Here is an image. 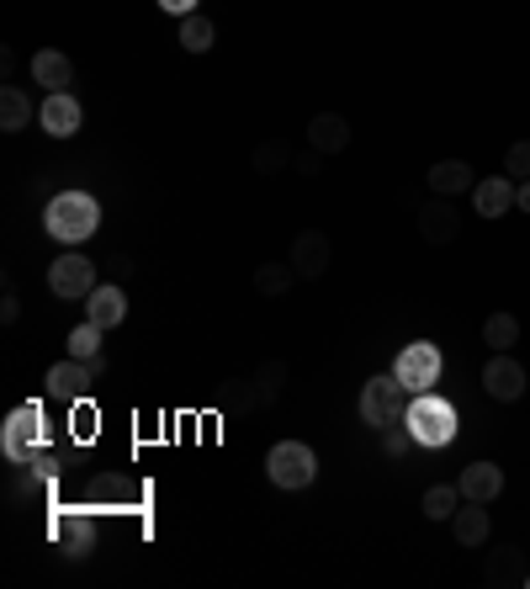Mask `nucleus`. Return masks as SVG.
I'll list each match as a JSON object with an SVG mask.
<instances>
[{
  "mask_svg": "<svg viewBox=\"0 0 530 589\" xmlns=\"http://www.w3.org/2000/svg\"><path fill=\"white\" fill-rule=\"evenodd\" d=\"M43 229L59 239V244H86L96 229H101V203L90 192H59L54 203L43 207Z\"/></svg>",
  "mask_w": 530,
  "mask_h": 589,
  "instance_id": "f257e3e1",
  "label": "nucleus"
},
{
  "mask_svg": "<svg viewBox=\"0 0 530 589\" xmlns=\"http://www.w3.org/2000/svg\"><path fill=\"white\" fill-rule=\"evenodd\" d=\"M404 425H409L413 446H430V451H441V446L456 441V404L451 399H441L435 388L430 393H413L409 399V414H404Z\"/></svg>",
  "mask_w": 530,
  "mask_h": 589,
  "instance_id": "f03ea898",
  "label": "nucleus"
},
{
  "mask_svg": "<svg viewBox=\"0 0 530 589\" xmlns=\"http://www.w3.org/2000/svg\"><path fill=\"white\" fill-rule=\"evenodd\" d=\"M409 388L398 383L393 372L387 378H372V383L361 388V399H355V410H361V425H372V430H387V425H404V414H409Z\"/></svg>",
  "mask_w": 530,
  "mask_h": 589,
  "instance_id": "7ed1b4c3",
  "label": "nucleus"
},
{
  "mask_svg": "<svg viewBox=\"0 0 530 589\" xmlns=\"http://www.w3.org/2000/svg\"><path fill=\"white\" fill-rule=\"evenodd\" d=\"M265 478H270L276 489H287V494L308 489V483L319 478V457H313V446L308 441H276L270 451H265Z\"/></svg>",
  "mask_w": 530,
  "mask_h": 589,
  "instance_id": "20e7f679",
  "label": "nucleus"
},
{
  "mask_svg": "<svg viewBox=\"0 0 530 589\" xmlns=\"http://www.w3.org/2000/svg\"><path fill=\"white\" fill-rule=\"evenodd\" d=\"M441 367H445V356L430 340H413V346H404V351L393 356V378L409 393H430V388L441 383Z\"/></svg>",
  "mask_w": 530,
  "mask_h": 589,
  "instance_id": "39448f33",
  "label": "nucleus"
},
{
  "mask_svg": "<svg viewBox=\"0 0 530 589\" xmlns=\"http://www.w3.org/2000/svg\"><path fill=\"white\" fill-rule=\"evenodd\" d=\"M0 451H5L11 462H32V457L43 451V410H37V404H22V410L0 425Z\"/></svg>",
  "mask_w": 530,
  "mask_h": 589,
  "instance_id": "423d86ee",
  "label": "nucleus"
},
{
  "mask_svg": "<svg viewBox=\"0 0 530 589\" xmlns=\"http://www.w3.org/2000/svg\"><path fill=\"white\" fill-rule=\"evenodd\" d=\"M101 282H96V265L90 255H59V261L48 265V293L64 297V303H86Z\"/></svg>",
  "mask_w": 530,
  "mask_h": 589,
  "instance_id": "0eeeda50",
  "label": "nucleus"
},
{
  "mask_svg": "<svg viewBox=\"0 0 530 589\" xmlns=\"http://www.w3.org/2000/svg\"><path fill=\"white\" fill-rule=\"evenodd\" d=\"M413 229L424 244H456L462 239V212H456V197H430L424 207H413Z\"/></svg>",
  "mask_w": 530,
  "mask_h": 589,
  "instance_id": "6e6552de",
  "label": "nucleus"
},
{
  "mask_svg": "<svg viewBox=\"0 0 530 589\" xmlns=\"http://www.w3.org/2000/svg\"><path fill=\"white\" fill-rule=\"evenodd\" d=\"M48 399H59V404H86L90 399V383H96V367L90 361H80V356H64V361H54L48 367Z\"/></svg>",
  "mask_w": 530,
  "mask_h": 589,
  "instance_id": "1a4fd4ad",
  "label": "nucleus"
},
{
  "mask_svg": "<svg viewBox=\"0 0 530 589\" xmlns=\"http://www.w3.org/2000/svg\"><path fill=\"white\" fill-rule=\"evenodd\" d=\"M287 261H292V271L302 276V282H319V276H329L334 244H329L324 229H302V234L292 239V250H287Z\"/></svg>",
  "mask_w": 530,
  "mask_h": 589,
  "instance_id": "9d476101",
  "label": "nucleus"
},
{
  "mask_svg": "<svg viewBox=\"0 0 530 589\" xmlns=\"http://www.w3.org/2000/svg\"><path fill=\"white\" fill-rule=\"evenodd\" d=\"M526 367L515 361L509 351H494V361L483 367V393L488 399H499V404H515V399H526Z\"/></svg>",
  "mask_w": 530,
  "mask_h": 589,
  "instance_id": "9b49d317",
  "label": "nucleus"
},
{
  "mask_svg": "<svg viewBox=\"0 0 530 589\" xmlns=\"http://www.w3.org/2000/svg\"><path fill=\"white\" fill-rule=\"evenodd\" d=\"M86 122L80 112V101L69 96V90H48L43 96V107H37V128L48 133V139H75V128Z\"/></svg>",
  "mask_w": 530,
  "mask_h": 589,
  "instance_id": "f8f14e48",
  "label": "nucleus"
},
{
  "mask_svg": "<svg viewBox=\"0 0 530 589\" xmlns=\"http://www.w3.org/2000/svg\"><path fill=\"white\" fill-rule=\"evenodd\" d=\"M54 542H59L69 558H90V547H96V521H90L86 510H59L54 515Z\"/></svg>",
  "mask_w": 530,
  "mask_h": 589,
  "instance_id": "ddd939ff",
  "label": "nucleus"
},
{
  "mask_svg": "<svg viewBox=\"0 0 530 589\" xmlns=\"http://www.w3.org/2000/svg\"><path fill=\"white\" fill-rule=\"evenodd\" d=\"M515 192H520V181H509V176L477 181V186H472V212H477V218H504V212L515 207Z\"/></svg>",
  "mask_w": 530,
  "mask_h": 589,
  "instance_id": "4468645a",
  "label": "nucleus"
},
{
  "mask_svg": "<svg viewBox=\"0 0 530 589\" xmlns=\"http://www.w3.org/2000/svg\"><path fill=\"white\" fill-rule=\"evenodd\" d=\"M456 489H462V500L494 504L504 494V468H499V462H472V468H462Z\"/></svg>",
  "mask_w": 530,
  "mask_h": 589,
  "instance_id": "2eb2a0df",
  "label": "nucleus"
},
{
  "mask_svg": "<svg viewBox=\"0 0 530 589\" xmlns=\"http://www.w3.org/2000/svg\"><path fill=\"white\" fill-rule=\"evenodd\" d=\"M32 80L43 90H69L75 86V59L59 54V48H37L32 54Z\"/></svg>",
  "mask_w": 530,
  "mask_h": 589,
  "instance_id": "dca6fc26",
  "label": "nucleus"
},
{
  "mask_svg": "<svg viewBox=\"0 0 530 589\" xmlns=\"http://www.w3.org/2000/svg\"><path fill=\"white\" fill-rule=\"evenodd\" d=\"M86 319L101 329H118L122 319H128V293H122L118 282H107V287H96V293L86 297Z\"/></svg>",
  "mask_w": 530,
  "mask_h": 589,
  "instance_id": "f3484780",
  "label": "nucleus"
},
{
  "mask_svg": "<svg viewBox=\"0 0 530 589\" xmlns=\"http://www.w3.org/2000/svg\"><path fill=\"white\" fill-rule=\"evenodd\" d=\"M424 181H430V197H462V192L472 197V186H477L467 160H441V165H430Z\"/></svg>",
  "mask_w": 530,
  "mask_h": 589,
  "instance_id": "a211bd4d",
  "label": "nucleus"
},
{
  "mask_svg": "<svg viewBox=\"0 0 530 589\" xmlns=\"http://www.w3.org/2000/svg\"><path fill=\"white\" fill-rule=\"evenodd\" d=\"M308 149H319V154L351 149V122L340 118V112H319V118L308 122Z\"/></svg>",
  "mask_w": 530,
  "mask_h": 589,
  "instance_id": "6ab92c4d",
  "label": "nucleus"
},
{
  "mask_svg": "<svg viewBox=\"0 0 530 589\" xmlns=\"http://www.w3.org/2000/svg\"><path fill=\"white\" fill-rule=\"evenodd\" d=\"M451 531H456L462 547H483V542H488V504L462 500V510L451 515Z\"/></svg>",
  "mask_w": 530,
  "mask_h": 589,
  "instance_id": "aec40b11",
  "label": "nucleus"
},
{
  "mask_svg": "<svg viewBox=\"0 0 530 589\" xmlns=\"http://www.w3.org/2000/svg\"><path fill=\"white\" fill-rule=\"evenodd\" d=\"M32 122V96L22 86H0V133H22Z\"/></svg>",
  "mask_w": 530,
  "mask_h": 589,
  "instance_id": "412c9836",
  "label": "nucleus"
},
{
  "mask_svg": "<svg viewBox=\"0 0 530 589\" xmlns=\"http://www.w3.org/2000/svg\"><path fill=\"white\" fill-rule=\"evenodd\" d=\"M483 585H526V568H520V553H515V547H499L494 558L483 563Z\"/></svg>",
  "mask_w": 530,
  "mask_h": 589,
  "instance_id": "4be33fe9",
  "label": "nucleus"
},
{
  "mask_svg": "<svg viewBox=\"0 0 530 589\" xmlns=\"http://www.w3.org/2000/svg\"><path fill=\"white\" fill-rule=\"evenodd\" d=\"M483 340H488L494 351H515V346H520V319H515L509 308L488 314V319H483Z\"/></svg>",
  "mask_w": 530,
  "mask_h": 589,
  "instance_id": "5701e85b",
  "label": "nucleus"
},
{
  "mask_svg": "<svg viewBox=\"0 0 530 589\" xmlns=\"http://www.w3.org/2000/svg\"><path fill=\"white\" fill-rule=\"evenodd\" d=\"M297 282L292 261H265L261 271H255V293L261 297H287V287Z\"/></svg>",
  "mask_w": 530,
  "mask_h": 589,
  "instance_id": "b1692460",
  "label": "nucleus"
},
{
  "mask_svg": "<svg viewBox=\"0 0 530 589\" xmlns=\"http://www.w3.org/2000/svg\"><path fill=\"white\" fill-rule=\"evenodd\" d=\"M212 43H218V28L207 22L202 11H191V17H180V48H186V54H207Z\"/></svg>",
  "mask_w": 530,
  "mask_h": 589,
  "instance_id": "393cba45",
  "label": "nucleus"
},
{
  "mask_svg": "<svg viewBox=\"0 0 530 589\" xmlns=\"http://www.w3.org/2000/svg\"><path fill=\"white\" fill-rule=\"evenodd\" d=\"M430 521H451L456 510H462V489L456 483H435V489H424V504H419Z\"/></svg>",
  "mask_w": 530,
  "mask_h": 589,
  "instance_id": "a878e982",
  "label": "nucleus"
},
{
  "mask_svg": "<svg viewBox=\"0 0 530 589\" xmlns=\"http://www.w3.org/2000/svg\"><path fill=\"white\" fill-rule=\"evenodd\" d=\"M250 383H255L250 388V393H255V404H276V393H281V383H287V361H265Z\"/></svg>",
  "mask_w": 530,
  "mask_h": 589,
  "instance_id": "bb28decb",
  "label": "nucleus"
},
{
  "mask_svg": "<svg viewBox=\"0 0 530 589\" xmlns=\"http://www.w3.org/2000/svg\"><path fill=\"white\" fill-rule=\"evenodd\" d=\"M101 335H107V329L101 325H75L69 329V356H80V361H96V356H101Z\"/></svg>",
  "mask_w": 530,
  "mask_h": 589,
  "instance_id": "cd10ccee",
  "label": "nucleus"
},
{
  "mask_svg": "<svg viewBox=\"0 0 530 589\" xmlns=\"http://www.w3.org/2000/svg\"><path fill=\"white\" fill-rule=\"evenodd\" d=\"M250 165H255L261 176H276V171H287V165H292V149L281 144V139H270V144L255 149V160H250Z\"/></svg>",
  "mask_w": 530,
  "mask_h": 589,
  "instance_id": "c85d7f7f",
  "label": "nucleus"
},
{
  "mask_svg": "<svg viewBox=\"0 0 530 589\" xmlns=\"http://www.w3.org/2000/svg\"><path fill=\"white\" fill-rule=\"evenodd\" d=\"M504 176L509 181H530V139H515L504 154Z\"/></svg>",
  "mask_w": 530,
  "mask_h": 589,
  "instance_id": "c756f323",
  "label": "nucleus"
},
{
  "mask_svg": "<svg viewBox=\"0 0 530 589\" xmlns=\"http://www.w3.org/2000/svg\"><path fill=\"white\" fill-rule=\"evenodd\" d=\"M377 436H383V451H387V457H404V451L413 446L409 425H387V430H377Z\"/></svg>",
  "mask_w": 530,
  "mask_h": 589,
  "instance_id": "7c9ffc66",
  "label": "nucleus"
},
{
  "mask_svg": "<svg viewBox=\"0 0 530 589\" xmlns=\"http://www.w3.org/2000/svg\"><path fill=\"white\" fill-rule=\"evenodd\" d=\"M0 319H5V325H16V319H22V297H16V287H11V282L0 287Z\"/></svg>",
  "mask_w": 530,
  "mask_h": 589,
  "instance_id": "2f4dec72",
  "label": "nucleus"
},
{
  "mask_svg": "<svg viewBox=\"0 0 530 589\" xmlns=\"http://www.w3.org/2000/svg\"><path fill=\"white\" fill-rule=\"evenodd\" d=\"M69 425H75V430H80V441H86L90 430H96V410H90V399H86V404H80V410H75V404H69Z\"/></svg>",
  "mask_w": 530,
  "mask_h": 589,
  "instance_id": "473e14b6",
  "label": "nucleus"
},
{
  "mask_svg": "<svg viewBox=\"0 0 530 589\" xmlns=\"http://www.w3.org/2000/svg\"><path fill=\"white\" fill-rule=\"evenodd\" d=\"M292 165H297V176H319L324 154H319V149H302V154H292Z\"/></svg>",
  "mask_w": 530,
  "mask_h": 589,
  "instance_id": "72a5a7b5",
  "label": "nucleus"
},
{
  "mask_svg": "<svg viewBox=\"0 0 530 589\" xmlns=\"http://www.w3.org/2000/svg\"><path fill=\"white\" fill-rule=\"evenodd\" d=\"M90 500H122V483H118V478H96Z\"/></svg>",
  "mask_w": 530,
  "mask_h": 589,
  "instance_id": "f704fd0d",
  "label": "nucleus"
},
{
  "mask_svg": "<svg viewBox=\"0 0 530 589\" xmlns=\"http://www.w3.org/2000/svg\"><path fill=\"white\" fill-rule=\"evenodd\" d=\"M159 11H170V17H191V11H197V0H159Z\"/></svg>",
  "mask_w": 530,
  "mask_h": 589,
  "instance_id": "c9c22d12",
  "label": "nucleus"
},
{
  "mask_svg": "<svg viewBox=\"0 0 530 589\" xmlns=\"http://www.w3.org/2000/svg\"><path fill=\"white\" fill-rule=\"evenodd\" d=\"M515 207H520V212H530V181H520V192H515Z\"/></svg>",
  "mask_w": 530,
  "mask_h": 589,
  "instance_id": "e433bc0d",
  "label": "nucleus"
},
{
  "mask_svg": "<svg viewBox=\"0 0 530 589\" xmlns=\"http://www.w3.org/2000/svg\"><path fill=\"white\" fill-rule=\"evenodd\" d=\"M526 585H530V574H526Z\"/></svg>",
  "mask_w": 530,
  "mask_h": 589,
  "instance_id": "4c0bfd02",
  "label": "nucleus"
}]
</instances>
